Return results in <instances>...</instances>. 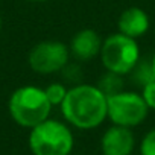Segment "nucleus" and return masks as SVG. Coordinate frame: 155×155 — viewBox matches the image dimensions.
<instances>
[{
  "mask_svg": "<svg viewBox=\"0 0 155 155\" xmlns=\"http://www.w3.org/2000/svg\"><path fill=\"white\" fill-rule=\"evenodd\" d=\"M61 113L65 122L78 129H94L108 117L107 96L97 85L76 84L68 88L61 104Z\"/></svg>",
  "mask_w": 155,
  "mask_h": 155,
  "instance_id": "1",
  "label": "nucleus"
},
{
  "mask_svg": "<svg viewBox=\"0 0 155 155\" xmlns=\"http://www.w3.org/2000/svg\"><path fill=\"white\" fill-rule=\"evenodd\" d=\"M8 111L11 119L21 128H34L49 119L52 104L49 102L44 88L35 85L18 87L8 101Z\"/></svg>",
  "mask_w": 155,
  "mask_h": 155,
  "instance_id": "2",
  "label": "nucleus"
},
{
  "mask_svg": "<svg viewBox=\"0 0 155 155\" xmlns=\"http://www.w3.org/2000/svg\"><path fill=\"white\" fill-rule=\"evenodd\" d=\"M28 144L32 155H70L74 138L71 129L64 122L46 119L31 128Z\"/></svg>",
  "mask_w": 155,
  "mask_h": 155,
  "instance_id": "3",
  "label": "nucleus"
},
{
  "mask_svg": "<svg viewBox=\"0 0 155 155\" xmlns=\"http://www.w3.org/2000/svg\"><path fill=\"white\" fill-rule=\"evenodd\" d=\"M99 56L107 71L125 76L129 74L140 61V49L135 38L117 32L102 41Z\"/></svg>",
  "mask_w": 155,
  "mask_h": 155,
  "instance_id": "4",
  "label": "nucleus"
},
{
  "mask_svg": "<svg viewBox=\"0 0 155 155\" xmlns=\"http://www.w3.org/2000/svg\"><path fill=\"white\" fill-rule=\"evenodd\" d=\"M108 119L113 125L135 128L141 125L149 113V108L140 93L135 91H119L107 97Z\"/></svg>",
  "mask_w": 155,
  "mask_h": 155,
  "instance_id": "5",
  "label": "nucleus"
},
{
  "mask_svg": "<svg viewBox=\"0 0 155 155\" xmlns=\"http://www.w3.org/2000/svg\"><path fill=\"white\" fill-rule=\"evenodd\" d=\"M70 61V49L61 41H41L35 44L29 55L28 64L38 74H53L61 71Z\"/></svg>",
  "mask_w": 155,
  "mask_h": 155,
  "instance_id": "6",
  "label": "nucleus"
},
{
  "mask_svg": "<svg viewBox=\"0 0 155 155\" xmlns=\"http://www.w3.org/2000/svg\"><path fill=\"white\" fill-rule=\"evenodd\" d=\"M135 146V138L131 128L113 125L101 138L102 155H131Z\"/></svg>",
  "mask_w": 155,
  "mask_h": 155,
  "instance_id": "7",
  "label": "nucleus"
},
{
  "mask_svg": "<svg viewBox=\"0 0 155 155\" xmlns=\"http://www.w3.org/2000/svg\"><path fill=\"white\" fill-rule=\"evenodd\" d=\"M102 41L104 40H101V37L96 31L81 29L79 32H76L73 35V38L70 41V46H68L70 55L81 62H87L101 53Z\"/></svg>",
  "mask_w": 155,
  "mask_h": 155,
  "instance_id": "8",
  "label": "nucleus"
},
{
  "mask_svg": "<svg viewBox=\"0 0 155 155\" xmlns=\"http://www.w3.org/2000/svg\"><path fill=\"white\" fill-rule=\"evenodd\" d=\"M149 23H150L149 15L146 14L144 9L138 6H131V8H126L120 14L117 20V28H119V32L137 40L147 32Z\"/></svg>",
  "mask_w": 155,
  "mask_h": 155,
  "instance_id": "9",
  "label": "nucleus"
},
{
  "mask_svg": "<svg viewBox=\"0 0 155 155\" xmlns=\"http://www.w3.org/2000/svg\"><path fill=\"white\" fill-rule=\"evenodd\" d=\"M97 88L108 97L123 90V79L122 76L113 71H107L97 82Z\"/></svg>",
  "mask_w": 155,
  "mask_h": 155,
  "instance_id": "10",
  "label": "nucleus"
},
{
  "mask_svg": "<svg viewBox=\"0 0 155 155\" xmlns=\"http://www.w3.org/2000/svg\"><path fill=\"white\" fill-rule=\"evenodd\" d=\"M132 74V79L137 85L143 87L146 85L147 82L153 81L155 79V76H153V70H152V61L147 59V58H140V61L137 62V65L132 68L131 71Z\"/></svg>",
  "mask_w": 155,
  "mask_h": 155,
  "instance_id": "11",
  "label": "nucleus"
},
{
  "mask_svg": "<svg viewBox=\"0 0 155 155\" xmlns=\"http://www.w3.org/2000/svg\"><path fill=\"white\" fill-rule=\"evenodd\" d=\"M44 91H46V96H47L49 102L52 104V107H56V105L61 107L68 88L64 84H61V82H52V84H49L44 88Z\"/></svg>",
  "mask_w": 155,
  "mask_h": 155,
  "instance_id": "12",
  "label": "nucleus"
},
{
  "mask_svg": "<svg viewBox=\"0 0 155 155\" xmlns=\"http://www.w3.org/2000/svg\"><path fill=\"white\" fill-rule=\"evenodd\" d=\"M61 73H62L64 79H65L67 82H71L73 85L81 84V79H82V70H81V67L78 65V64L68 61V62L65 64V67L61 70Z\"/></svg>",
  "mask_w": 155,
  "mask_h": 155,
  "instance_id": "13",
  "label": "nucleus"
},
{
  "mask_svg": "<svg viewBox=\"0 0 155 155\" xmlns=\"http://www.w3.org/2000/svg\"><path fill=\"white\" fill-rule=\"evenodd\" d=\"M140 155H155V128L144 134L140 143Z\"/></svg>",
  "mask_w": 155,
  "mask_h": 155,
  "instance_id": "14",
  "label": "nucleus"
},
{
  "mask_svg": "<svg viewBox=\"0 0 155 155\" xmlns=\"http://www.w3.org/2000/svg\"><path fill=\"white\" fill-rule=\"evenodd\" d=\"M147 105L149 110H155V79L147 82L146 85L141 87V93H140Z\"/></svg>",
  "mask_w": 155,
  "mask_h": 155,
  "instance_id": "15",
  "label": "nucleus"
},
{
  "mask_svg": "<svg viewBox=\"0 0 155 155\" xmlns=\"http://www.w3.org/2000/svg\"><path fill=\"white\" fill-rule=\"evenodd\" d=\"M150 61H152V70H153V76H155V53L152 55V58H150Z\"/></svg>",
  "mask_w": 155,
  "mask_h": 155,
  "instance_id": "16",
  "label": "nucleus"
},
{
  "mask_svg": "<svg viewBox=\"0 0 155 155\" xmlns=\"http://www.w3.org/2000/svg\"><path fill=\"white\" fill-rule=\"evenodd\" d=\"M31 2H35V3H43V2H47V0H31Z\"/></svg>",
  "mask_w": 155,
  "mask_h": 155,
  "instance_id": "17",
  "label": "nucleus"
},
{
  "mask_svg": "<svg viewBox=\"0 0 155 155\" xmlns=\"http://www.w3.org/2000/svg\"><path fill=\"white\" fill-rule=\"evenodd\" d=\"M2 26H3V21H2V15H0V32H2Z\"/></svg>",
  "mask_w": 155,
  "mask_h": 155,
  "instance_id": "18",
  "label": "nucleus"
}]
</instances>
